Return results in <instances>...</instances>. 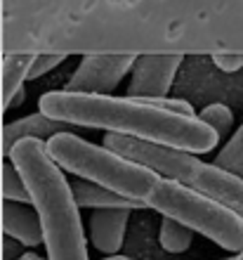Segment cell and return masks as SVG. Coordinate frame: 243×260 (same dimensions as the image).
I'll list each match as a JSON object with an SVG mask.
<instances>
[{
  "label": "cell",
  "mask_w": 243,
  "mask_h": 260,
  "mask_svg": "<svg viewBox=\"0 0 243 260\" xmlns=\"http://www.w3.org/2000/svg\"><path fill=\"white\" fill-rule=\"evenodd\" d=\"M45 116L78 128L121 133L151 144L205 154L217 147L215 130L198 116H184L161 109L144 97H114L74 90H50L38 100Z\"/></svg>",
  "instance_id": "cell-1"
},
{
  "label": "cell",
  "mask_w": 243,
  "mask_h": 260,
  "mask_svg": "<svg viewBox=\"0 0 243 260\" xmlns=\"http://www.w3.org/2000/svg\"><path fill=\"white\" fill-rule=\"evenodd\" d=\"M7 156L19 171L28 201L38 213L48 260H90L81 208L71 194L66 173L45 149V140L21 137L10 147Z\"/></svg>",
  "instance_id": "cell-2"
},
{
  "label": "cell",
  "mask_w": 243,
  "mask_h": 260,
  "mask_svg": "<svg viewBox=\"0 0 243 260\" xmlns=\"http://www.w3.org/2000/svg\"><path fill=\"white\" fill-rule=\"evenodd\" d=\"M45 149L64 173H74L76 178L97 182L125 199L140 201L142 206L151 187L161 178L154 168L137 164L104 144L88 142L71 130L48 137Z\"/></svg>",
  "instance_id": "cell-3"
},
{
  "label": "cell",
  "mask_w": 243,
  "mask_h": 260,
  "mask_svg": "<svg viewBox=\"0 0 243 260\" xmlns=\"http://www.w3.org/2000/svg\"><path fill=\"white\" fill-rule=\"evenodd\" d=\"M104 147L132 158L137 164L154 168L161 178L177 180L196 192L208 194V197L234 208L238 215H243V178L222 171L215 164H205L191 151L151 144L144 140H137V137L121 135V133H107Z\"/></svg>",
  "instance_id": "cell-4"
},
{
  "label": "cell",
  "mask_w": 243,
  "mask_h": 260,
  "mask_svg": "<svg viewBox=\"0 0 243 260\" xmlns=\"http://www.w3.org/2000/svg\"><path fill=\"white\" fill-rule=\"evenodd\" d=\"M144 208H154L165 218L182 222L191 232L208 237L231 253L243 251V215L222 201L196 192L177 180L158 178L144 199Z\"/></svg>",
  "instance_id": "cell-5"
},
{
  "label": "cell",
  "mask_w": 243,
  "mask_h": 260,
  "mask_svg": "<svg viewBox=\"0 0 243 260\" xmlns=\"http://www.w3.org/2000/svg\"><path fill=\"white\" fill-rule=\"evenodd\" d=\"M135 55H85L76 67L74 76L68 78L64 90L74 92H95V95H109L132 67Z\"/></svg>",
  "instance_id": "cell-6"
},
{
  "label": "cell",
  "mask_w": 243,
  "mask_h": 260,
  "mask_svg": "<svg viewBox=\"0 0 243 260\" xmlns=\"http://www.w3.org/2000/svg\"><path fill=\"white\" fill-rule=\"evenodd\" d=\"M182 55H135L128 71V97H165L172 88L177 69L182 67Z\"/></svg>",
  "instance_id": "cell-7"
},
{
  "label": "cell",
  "mask_w": 243,
  "mask_h": 260,
  "mask_svg": "<svg viewBox=\"0 0 243 260\" xmlns=\"http://www.w3.org/2000/svg\"><path fill=\"white\" fill-rule=\"evenodd\" d=\"M128 208H92L88 220L90 241L104 255H116L123 248L128 230Z\"/></svg>",
  "instance_id": "cell-8"
},
{
  "label": "cell",
  "mask_w": 243,
  "mask_h": 260,
  "mask_svg": "<svg viewBox=\"0 0 243 260\" xmlns=\"http://www.w3.org/2000/svg\"><path fill=\"white\" fill-rule=\"evenodd\" d=\"M3 230L7 237L19 241L21 246H41L43 244V230L38 213L26 204L19 201H5L3 206Z\"/></svg>",
  "instance_id": "cell-9"
},
{
  "label": "cell",
  "mask_w": 243,
  "mask_h": 260,
  "mask_svg": "<svg viewBox=\"0 0 243 260\" xmlns=\"http://www.w3.org/2000/svg\"><path fill=\"white\" fill-rule=\"evenodd\" d=\"M68 185H71V194H74L78 208H128V211L144 208L140 201L125 199L121 194L107 189V187L97 185V182H90V180L74 178L68 180Z\"/></svg>",
  "instance_id": "cell-10"
},
{
  "label": "cell",
  "mask_w": 243,
  "mask_h": 260,
  "mask_svg": "<svg viewBox=\"0 0 243 260\" xmlns=\"http://www.w3.org/2000/svg\"><path fill=\"white\" fill-rule=\"evenodd\" d=\"M71 125L61 123V121H54V118L45 116L43 111H38V114H28V116L19 118V121H12V123H7L5 128H3V151H10V147H12L17 140H21V137H38V140H48V137L57 135V133H64V130H68Z\"/></svg>",
  "instance_id": "cell-11"
},
{
  "label": "cell",
  "mask_w": 243,
  "mask_h": 260,
  "mask_svg": "<svg viewBox=\"0 0 243 260\" xmlns=\"http://www.w3.org/2000/svg\"><path fill=\"white\" fill-rule=\"evenodd\" d=\"M33 55H10L3 62V107H10L14 92L24 85Z\"/></svg>",
  "instance_id": "cell-12"
},
{
  "label": "cell",
  "mask_w": 243,
  "mask_h": 260,
  "mask_svg": "<svg viewBox=\"0 0 243 260\" xmlns=\"http://www.w3.org/2000/svg\"><path fill=\"white\" fill-rule=\"evenodd\" d=\"M158 241H161L163 251H168V253H184V251H189L191 248L194 232H191L189 227H184L182 222H177V220L163 215Z\"/></svg>",
  "instance_id": "cell-13"
},
{
  "label": "cell",
  "mask_w": 243,
  "mask_h": 260,
  "mask_svg": "<svg viewBox=\"0 0 243 260\" xmlns=\"http://www.w3.org/2000/svg\"><path fill=\"white\" fill-rule=\"evenodd\" d=\"M215 166H220L222 171L243 178V125H238V130L229 133V140L224 144L220 154H215Z\"/></svg>",
  "instance_id": "cell-14"
},
{
  "label": "cell",
  "mask_w": 243,
  "mask_h": 260,
  "mask_svg": "<svg viewBox=\"0 0 243 260\" xmlns=\"http://www.w3.org/2000/svg\"><path fill=\"white\" fill-rule=\"evenodd\" d=\"M196 116L201 118L205 125H210V128L215 130L217 140L227 137L231 130H234V114H231V109L227 104H208V107H205L201 114H196Z\"/></svg>",
  "instance_id": "cell-15"
},
{
  "label": "cell",
  "mask_w": 243,
  "mask_h": 260,
  "mask_svg": "<svg viewBox=\"0 0 243 260\" xmlns=\"http://www.w3.org/2000/svg\"><path fill=\"white\" fill-rule=\"evenodd\" d=\"M3 197H5V201L31 204V201H28L26 185H24V180H21L19 171L14 168V164H5V166H3Z\"/></svg>",
  "instance_id": "cell-16"
},
{
  "label": "cell",
  "mask_w": 243,
  "mask_h": 260,
  "mask_svg": "<svg viewBox=\"0 0 243 260\" xmlns=\"http://www.w3.org/2000/svg\"><path fill=\"white\" fill-rule=\"evenodd\" d=\"M64 59H66V55H54V52H48V55H33V59H31V67H28L26 78L36 81V78L45 76L48 71H52L54 67H59Z\"/></svg>",
  "instance_id": "cell-17"
},
{
  "label": "cell",
  "mask_w": 243,
  "mask_h": 260,
  "mask_svg": "<svg viewBox=\"0 0 243 260\" xmlns=\"http://www.w3.org/2000/svg\"><path fill=\"white\" fill-rule=\"evenodd\" d=\"M149 102H154L156 107H161V109H168V111H175V114H184V116H196L194 107L189 102H184L180 97H158V100H149Z\"/></svg>",
  "instance_id": "cell-18"
},
{
  "label": "cell",
  "mask_w": 243,
  "mask_h": 260,
  "mask_svg": "<svg viewBox=\"0 0 243 260\" xmlns=\"http://www.w3.org/2000/svg\"><path fill=\"white\" fill-rule=\"evenodd\" d=\"M213 62L217 69L231 74V71L243 69V52H220V55H213Z\"/></svg>",
  "instance_id": "cell-19"
},
{
  "label": "cell",
  "mask_w": 243,
  "mask_h": 260,
  "mask_svg": "<svg viewBox=\"0 0 243 260\" xmlns=\"http://www.w3.org/2000/svg\"><path fill=\"white\" fill-rule=\"evenodd\" d=\"M17 260H48V258H41V255H36V253H26V255H21V258Z\"/></svg>",
  "instance_id": "cell-20"
},
{
  "label": "cell",
  "mask_w": 243,
  "mask_h": 260,
  "mask_svg": "<svg viewBox=\"0 0 243 260\" xmlns=\"http://www.w3.org/2000/svg\"><path fill=\"white\" fill-rule=\"evenodd\" d=\"M104 260H130V258H125V255H118V253H116V255H107Z\"/></svg>",
  "instance_id": "cell-21"
},
{
  "label": "cell",
  "mask_w": 243,
  "mask_h": 260,
  "mask_svg": "<svg viewBox=\"0 0 243 260\" xmlns=\"http://www.w3.org/2000/svg\"><path fill=\"white\" fill-rule=\"evenodd\" d=\"M231 260H243V251H238V253L234 255V258H231Z\"/></svg>",
  "instance_id": "cell-22"
},
{
  "label": "cell",
  "mask_w": 243,
  "mask_h": 260,
  "mask_svg": "<svg viewBox=\"0 0 243 260\" xmlns=\"http://www.w3.org/2000/svg\"><path fill=\"white\" fill-rule=\"evenodd\" d=\"M220 260H231V258H220Z\"/></svg>",
  "instance_id": "cell-23"
}]
</instances>
